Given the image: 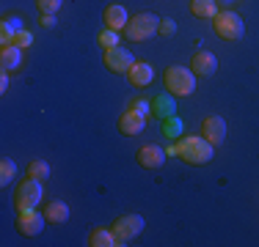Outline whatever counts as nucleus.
Instances as JSON below:
<instances>
[{
	"mask_svg": "<svg viewBox=\"0 0 259 247\" xmlns=\"http://www.w3.org/2000/svg\"><path fill=\"white\" fill-rule=\"evenodd\" d=\"M3 22H6V25H11L14 30H22V17H20V14H17V17H6Z\"/></svg>",
	"mask_w": 259,
	"mask_h": 247,
	"instance_id": "obj_28",
	"label": "nucleus"
},
{
	"mask_svg": "<svg viewBox=\"0 0 259 247\" xmlns=\"http://www.w3.org/2000/svg\"><path fill=\"white\" fill-rule=\"evenodd\" d=\"M201 135H204L212 146H221L226 140V121L221 118V115H207L204 124H201Z\"/></svg>",
	"mask_w": 259,
	"mask_h": 247,
	"instance_id": "obj_11",
	"label": "nucleus"
},
{
	"mask_svg": "<svg viewBox=\"0 0 259 247\" xmlns=\"http://www.w3.org/2000/svg\"><path fill=\"white\" fill-rule=\"evenodd\" d=\"M212 30L224 41H240L245 33V25L240 20V14H234V11H218L212 20Z\"/></svg>",
	"mask_w": 259,
	"mask_h": 247,
	"instance_id": "obj_5",
	"label": "nucleus"
},
{
	"mask_svg": "<svg viewBox=\"0 0 259 247\" xmlns=\"http://www.w3.org/2000/svg\"><path fill=\"white\" fill-rule=\"evenodd\" d=\"M6 88H9V72L0 74V91H6Z\"/></svg>",
	"mask_w": 259,
	"mask_h": 247,
	"instance_id": "obj_30",
	"label": "nucleus"
},
{
	"mask_svg": "<svg viewBox=\"0 0 259 247\" xmlns=\"http://www.w3.org/2000/svg\"><path fill=\"white\" fill-rule=\"evenodd\" d=\"M89 244L91 247H116L119 239H116V233L110 231V228H94L91 236H89Z\"/></svg>",
	"mask_w": 259,
	"mask_h": 247,
	"instance_id": "obj_18",
	"label": "nucleus"
},
{
	"mask_svg": "<svg viewBox=\"0 0 259 247\" xmlns=\"http://www.w3.org/2000/svg\"><path fill=\"white\" fill-rule=\"evenodd\" d=\"M39 22L45 25V28H53V25H55V14H41Z\"/></svg>",
	"mask_w": 259,
	"mask_h": 247,
	"instance_id": "obj_29",
	"label": "nucleus"
},
{
	"mask_svg": "<svg viewBox=\"0 0 259 247\" xmlns=\"http://www.w3.org/2000/svg\"><path fill=\"white\" fill-rule=\"evenodd\" d=\"M163 85L171 96H190L196 91V74L188 66H168L163 72Z\"/></svg>",
	"mask_w": 259,
	"mask_h": 247,
	"instance_id": "obj_2",
	"label": "nucleus"
},
{
	"mask_svg": "<svg viewBox=\"0 0 259 247\" xmlns=\"http://www.w3.org/2000/svg\"><path fill=\"white\" fill-rule=\"evenodd\" d=\"M97 41L102 44V49H110V47H119V30H110V28H102Z\"/></svg>",
	"mask_w": 259,
	"mask_h": 247,
	"instance_id": "obj_22",
	"label": "nucleus"
},
{
	"mask_svg": "<svg viewBox=\"0 0 259 247\" xmlns=\"http://www.w3.org/2000/svg\"><path fill=\"white\" fill-rule=\"evenodd\" d=\"M180 132H182V121L174 118V115H168V118H165V127H163V135H168V138H177Z\"/></svg>",
	"mask_w": 259,
	"mask_h": 247,
	"instance_id": "obj_24",
	"label": "nucleus"
},
{
	"mask_svg": "<svg viewBox=\"0 0 259 247\" xmlns=\"http://www.w3.org/2000/svg\"><path fill=\"white\" fill-rule=\"evenodd\" d=\"M110 231L116 233L119 244H127L130 239H135L144 231V217H141V214H121V217L110 225Z\"/></svg>",
	"mask_w": 259,
	"mask_h": 247,
	"instance_id": "obj_7",
	"label": "nucleus"
},
{
	"mask_svg": "<svg viewBox=\"0 0 259 247\" xmlns=\"http://www.w3.org/2000/svg\"><path fill=\"white\" fill-rule=\"evenodd\" d=\"M160 36H174L177 33V22L171 20V17H165V20H160V28H157Z\"/></svg>",
	"mask_w": 259,
	"mask_h": 247,
	"instance_id": "obj_26",
	"label": "nucleus"
},
{
	"mask_svg": "<svg viewBox=\"0 0 259 247\" xmlns=\"http://www.w3.org/2000/svg\"><path fill=\"white\" fill-rule=\"evenodd\" d=\"M133 110H138V113H149V110H152V102H146V99H135V102H133Z\"/></svg>",
	"mask_w": 259,
	"mask_h": 247,
	"instance_id": "obj_27",
	"label": "nucleus"
},
{
	"mask_svg": "<svg viewBox=\"0 0 259 247\" xmlns=\"http://www.w3.org/2000/svg\"><path fill=\"white\" fill-rule=\"evenodd\" d=\"M17 178V162L14 159H9V157H3L0 159V184H11Z\"/></svg>",
	"mask_w": 259,
	"mask_h": 247,
	"instance_id": "obj_20",
	"label": "nucleus"
},
{
	"mask_svg": "<svg viewBox=\"0 0 259 247\" xmlns=\"http://www.w3.org/2000/svg\"><path fill=\"white\" fill-rule=\"evenodd\" d=\"M190 66H193L196 77H209V74H215V69H218V58L212 52H207V49H199L190 58Z\"/></svg>",
	"mask_w": 259,
	"mask_h": 247,
	"instance_id": "obj_13",
	"label": "nucleus"
},
{
	"mask_svg": "<svg viewBox=\"0 0 259 247\" xmlns=\"http://www.w3.org/2000/svg\"><path fill=\"white\" fill-rule=\"evenodd\" d=\"M0 66H3V72H17L22 66V47L17 44H6L0 49Z\"/></svg>",
	"mask_w": 259,
	"mask_h": 247,
	"instance_id": "obj_15",
	"label": "nucleus"
},
{
	"mask_svg": "<svg viewBox=\"0 0 259 247\" xmlns=\"http://www.w3.org/2000/svg\"><path fill=\"white\" fill-rule=\"evenodd\" d=\"M28 176L39 178V181H45L47 176H50V165L45 162V159H33V162L28 165Z\"/></svg>",
	"mask_w": 259,
	"mask_h": 247,
	"instance_id": "obj_21",
	"label": "nucleus"
},
{
	"mask_svg": "<svg viewBox=\"0 0 259 247\" xmlns=\"http://www.w3.org/2000/svg\"><path fill=\"white\" fill-rule=\"evenodd\" d=\"M157 28H160V17L149 14V11H141V14L130 17L124 33H127L130 41H146L149 36L157 33Z\"/></svg>",
	"mask_w": 259,
	"mask_h": 247,
	"instance_id": "obj_4",
	"label": "nucleus"
},
{
	"mask_svg": "<svg viewBox=\"0 0 259 247\" xmlns=\"http://www.w3.org/2000/svg\"><path fill=\"white\" fill-rule=\"evenodd\" d=\"M177 157H182L188 165H204L215 157V146L204 135H185L177 140Z\"/></svg>",
	"mask_w": 259,
	"mask_h": 247,
	"instance_id": "obj_1",
	"label": "nucleus"
},
{
	"mask_svg": "<svg viewBox=\"0 0 259 247\" xmlns=\"http://www.w3.org/2000/svg\"><path fill=\"white\" fill-rule=\"evenodd\" d=\"M36 11H39V14H58L61 0H36Z\"/></svg>",
	"mask_w": 259,
	"mask_h": 247,
	"instance_id": "obj_23",
	"label": "nucleus"
},
{
	"mask_svg": "<svg viewBox=\"0 0 259 247\" xmlns=\"http://www.w3.org/2000/svg\"><path fill=\"white\" fill-rule=\"evenodd\" d=\"M168 96L171 94H165V96H157V99H152V110H155L157 115H163V118H168V115H174V99L168 102Z\"/></svg>",
	"mask_w": 259,
	"mask_h": 247,
	"instance_id": "obj_19",
	"label": "nucleus"
},
{
	"mask_svg": "<svg viewBox=\"0 0 259 247\" xmlns=\"http://www.w3.org/2000/svg\"><path fill=\"white\" fill-rule=\"evenodd\" d=\"M45 198V190H41V181L33 176L22 178L17 184V193H14V212H28V209H36L39 201Z\"/></svg>",
	"mask_w": 259,
	"mask_h": 247,
	"instance_id": "obj_3",
	"label": "nucleus"
},
{
	"mask_svg": "<svg viewBox=\"0 0 259 247\" xmlns=\"http://www.w3.org/2000/svg\"><path fill=\"white\" fill-rule=\"evenodd\" d=\"M102 22H105V28H110V30H124L127 28V22H130V17H127V9L124 6H119V3H113V6H105V11H102Z\"/></svg>",
	"mask_w": 259,
	"mask_h": 247,
	"instance_id": "obj_14",
	"label": "nucleus"
},
{
	"mask_svg": "<svg viewBox=\"0 0 259 247\" xmlns=\"http://www.w3.org/2000/svg\"><path fill=\"white\" fill-rule=\"evenodd\" d=\"M218 0H190V14L199 17V20H215L218 14Z\"/></svg>",
	"mask_w": 259,
	"mask_h": 247,
	"instance_id": "obj_17",
	"label": "nucleus"
},
{
	"mask_svg": "<svg viewBox=\"0 0 259 247\" xmlns=\"http://www.w3.org/2000/svg\"><path fill=\"white\" fill-rule=\"evenodd\" d=\"M45 217H47V222H53V225H61V222L69 220V206H66L64 201H50L45 206Z\"/></svg>",
	"mask_w": 259,
	"mask_h": 247,
	"instance_id": "obj_16",
	"label": "nucleus"
},
{
	"mask_svg": "<svg viewBox=\"0 0 259 247\" xmlns=\"http://www.w3.org/2000/svg\"><path fill=\"white\" fill-rule=\"evenodd\" d=\"M127 80H130L133 88H149L152 80H155V69H152V64L135 60V64L130 66V72H127Z\"/></svg>",
	"mask_w": 259,
	"mask_h": 247,
	"instance_id": "obj_9",
	"label": "nucleus"
},
{
	"mask_svg": "<svg viewBox=\"0 0 259 247\" xmlns=\"http://www.w3.org/2000/svg\"><path fill=\"white\" fill-rule=\"evenodd\" d=\"M144 127H146V115L138 113V110H133V107H130L127 113L119 118V132L127 135V138H135V135H141V132H144Z\"/></svg>",
	"mask_w": 259,
	"mask_h": 247,
	"instance_id": "obj_12",
	"label": "nucleus"
},
{
	"mask_svg": "<svg viewBox=\"0 0 259 247\" xmlns=\"http://www.w3.org/2000/svg\"><path fill=\"white\" fill-rule=\"evenodd\" d=\"M102 64L113 74H127L130 66L135 64V58L127 47H110V49H102Z\"/></svg>",
	"mask_w": 259,
	"mask_h": 247,
	"instance_id": "obj_6",
	"label": "nucleus"
},
{
	"mask_svg": "<svg viewBox=\"0 0 259 247\" xmlns=\"http://www.w3.org/2000/svg\"><path fill=\"white\" fill-rule=\"evenodd\" d=\"M14 44H17V47H22V49L33 44V36H30V30H25V28H22V30H17V36H14Z\"/></svg>",
	"mask_w": 259,
	"mask_h": 247,
	"instance_id": "obj_25",
	"label": "nucleus"
},
{
	"mask_svg": "<svg viewBox=\"0 0 259 247\" xmlns=\"http://www.w3.org/2000/svg\"><path fill=\"white\" fill-rule=\"evenodd\" d=\"M165 148H160L155 143H146V146H141L138 148V162H141V168H149V170H157L160 165L165 162Z\"/></svg>",
	"mask_w": 259,
	"mask_h": 247,
	"instance_id": "obj_10",
	"label": "nucleus"
},
{
	"mask_svg": "<svg viewBox=\"0 0 259 247\" xmlns=\"http://www.w3.org/2000/svg\"><path fill=\"white\" fill-rule=\"evenodd\" d=\"M45 212H36V209H28V212H17V231L22 233V236H39L41 231H45Z\"/></svg>",
	"mask_w": 259,
	"mask_h": 247,
	"instance_id": "obj_8",
	"label": "nucleus"
}]
</instances>
